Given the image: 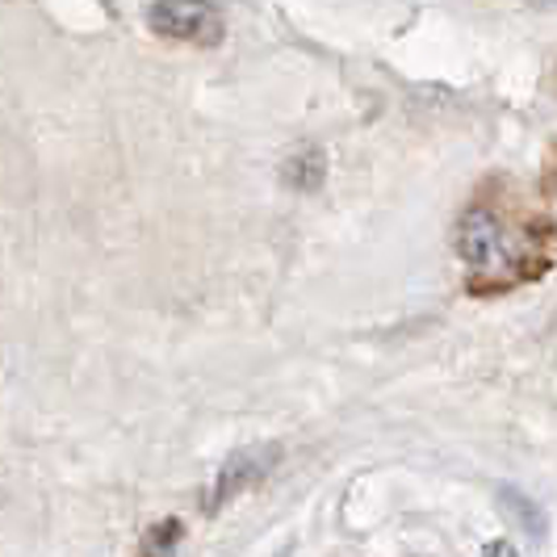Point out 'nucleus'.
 Returning a JSON list of instances; mask_svg holds the SVG:
<instances>
[{
	"instance_id": "nucleus-2",
	"label": "nucleus",
	"mask_w": 557,
	"mask_h": 557,
	"mask_svg": "<svg viewBox=\"0 0 557 557\" xmlns=\"http://www.w3.org/2000/svg\"><path fill=\"white\" fill-rule=\"evenodd\" d=\"M457 251L474 273H507L511 269V239L491 210H470L461 219Z\"/></svg>"
},
{
	"instance_id": "nucleus-7",
	"label": "nucleus",
	"mask_w": 557,
	"mask_h": 557,
	"mask_svg": "<svg viewBox=\"0 0 557 557\" xmlns=\"http://www.w3.org/2000/svg\"><path fill=\"white\" fill-rule=\"evenodd\" d=\"M545 4H557V0H545Z\"/></svg>"
},
{
	"instance_id": "nucleus-1",
	"label": "nucleus",
	"mask_w": 557,
	"mask_h": 557,
	"mask_svg": "<svg viewBox=\"0 0 557 557\" xmlns=\"http://www.w3.org/2000/svg\"><path fill=\"white\" fill-rule=\"evenodd\" d=\"M147 26L164 38H181V42H219L223 13L210 0H151Z\"/></svg>"
},
{
	"instance_id": "nucleus-6",
	"label": "nucleus",
	"mask_w": 557,
	"mask_h": 557,
	"mask_svg": "<svg viewBox=\"0 0 557 557\" xmlns=\"http://www.w3.org/2000/svg\"><path fill=\"white\" fill-rule=\"evenodd\" d=\"M482 557H520V554H516V549H511L507 541H491V545L482 549Z\"/></svg>"
},
{
	"instance_id": "nucleus-3",
	"label": "nucleus",
	"mask_w": 557,
	"mask_h": 557,
	"mask_svg": "<svg viewBox=\"0 0 557 557\" xmlns=\"http://www.w3.org/2000/svg\"><path fill=\"white\" fill-rule=\"evenodd\" d=\"M273 466H277V448H239L223 466V474L214 478V491H210V499H206V511H219L226 499H235L244 486L260 482Z\"/></svg>"
},
{
	"instance_id": "nucleus-4",
	"label": "nucleus",
	"mask_w": 557,
	"mask_h": 557,
	"mask_svg": "<svg viewBox=\"0 0 557 557\" xmlns=\"http://www.w3.org/2000/svg\"><path fill=\"white\" fill-rule=\"evenodd\" d=\"M281 176H285V185H289V189H319V185H323V176H327V160H323V151H319V147H302L298 156H289V160H285Z\"/></svg>"
},
{
	"instance_id": "nucleus-5",
	"label": "nucleus",
	"mask_w": 557,
	"mask_h": 557,
	"mask_svg": "<svg viewBox=\"0 0 557 557\" xmlns=\"http://www.w3.org/2000/svg\"><path fill=\"white\" fill-rule=\"evenodd\" d=\"M503 499H511V503H516V507H520V524H524V529L536 532V536L545 532V524H541V511H536V507H529V503L520 499L516 491H503Z\"/></svg>"
}]
</instances>
